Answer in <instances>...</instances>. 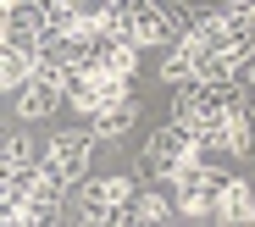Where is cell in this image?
Masks as SVG:
<instances>
[{
    "label": "cell",
    "mask_w": 255,
    "mask_h": 227,
    "mask_svg": "<svg viewBox=\"0 0 255 227\" xmlns=\"http://www.w3.org/2000/svg\"><path fill=\"white\" fill-rule=\"evenodd\" d=\"M117 100H128V78H117V72H106V67H72L67 72V111H106V106H117Z\"/></svg>",
    "instance_id": "obj_4"
},
{
    "label": "cell",
    "mask_w": 255,
    "mask_h": 227,
    "mask_svg": "<svg viewBox=\"0 0 255 227\" xmlns=\"http://www.w3.org/2000/svg\"><path fill=\"white\" fill-rule=\"evenodd\" d=\"M89 150H95V127L89 133H56V139L45 144V155H39V172L50 177V183H61V189H72V183H83V172H89Z\"/></svg>",
    "instance_id": "obj_3"
},
{
    "label": "cell",
    "mask_w": 255,
    "mask_h": 227,
    "mask_svg": "<svg viewBox=\"0 0 255 227\" xmlns=\"http://www.w3.org/2000/svg\"><path fill=\"white\" fill-rule=\"evenodd\" d=\"M244 83H250V89H255V50H250V56H244Z\"/></svg>",
    "instance_id": "obj_11"
},
{
    "label": "cell",
    "mask_w": 255,
    "mask_h": 227,
    "mask_svg": "<svg viewBox=\"0 0 255 227\" xmlns=\"http://www.w3.org/2000/svg\"><path fill=\"white\" fill-rule=\"evenodd\" d=\"M133 116H139V106H133V100H117V106L95 111V116H89V127H95V139H122V133L133 127Z\"/></svg>",
    "instance_id": "obj_10"
},
{
    "label": "cell",
    "mask_w": 255,
    "mask_h": 227,
    "mask_svg": "<svg viewBox=\"0 0 255 227\" xmlns=\"http://www.w3.org/2000/svg\"><path fill=\"white\" fill-rule=\"evenodd\" d=\"M139 161H144V172H150V183H172L189 161H200V139L172 116L166 127H155L150 139H144V155H139Z\"/></svg>",
    "instance_id": "obj_1"
},
{
    "label": "cell",
    "mask_w": 255,
    "mask_h": 227,
    "mask_svg": "<svg viewBox=\"0 0 255 227\" xmlns=\"http://www.w3.org/2000/svg\"><path fill=\"white\" fill-rule=\"evenodd\" d=\"M128 200H133V183L128 177H95V183L78 189L72 216L78 222H128Z\"/></svg>",
    "instance_id": "obj_5"
},
{
    "label": "cell",
    "mask_w": 255,
    "mask_h": 227,
    "mask_svg": "<svg viewBox=\"0 0 255 227\" xmlns=\"http://www.w3.org/2000/svg\"><path fill=\"white\" fill-rule=\"evenodd\" d=\"M11 106L22 111V116H50L56 106H67V67H56V61H39V72L11 95Z\"/></svg>",
    "instance_id": "obj_6"
},
{
    "label": "cell",
    "mask_w": 255,
    "mask_h": 227,
    "mask_svg": "<svg viewBox=\"0 0 255 227\" xmlns=\"http://www.w3.org/2000/svg\"><path fill=\"white\" fill-rule=\"evenodd\" d=\"M205 155H239V161L255 155V106H250V100L233 106V111L217 122V133L205 139Z\"/></svg>",
    "instance_id": "obj_7"
},
{
    "label": "cell",
    "mask_w": 255,
    "mask_h": 227,
    "mask_svg": "<svg viewBox=\"0 0 255 227\" xmlns=\"http://www.w3.org/2000/svg\"><path fill=\"white\" fill-rule=\"evenodd\" d=\"M222 183H228V177H222L217 166L189 161V166L172 177V205H178V216L211 222V216H217V200H222Z\"/></svg>",
    "instance_id": "obj_2"
},
{
    "label": "cell",
    "mask_w": 255,
    "mask_h": 227,
    "mask_svg": "<svg viewBox=\"0 0 255 227\" xmlns=\"http://www.w3.org/2000/svg\"><path fill=\"white\" fill-rule=\"evenodd\" d=\"M166 216H178V205H172V194H161V183L133 189V200H128V222L150 227V222H166Z\"/></svg>",
    "instance_id": "obj_8"
},
{
    "label": "cell",
    "mask_w": 255,
    "mask_h": 227,
    "mask_svg": "<svg viewBox=\"0 0 255 227\" xmlns=\"http://www.w3.org/2000/svg\"><path fill=\"white\" fill-rule=\"evenodd\" d=\"M211 222H255V189L244 177H228L222 183V200H217V216Z\"/></svg>",
    "instance_id": "obj_9"
}]
</instances>
